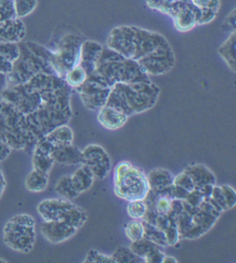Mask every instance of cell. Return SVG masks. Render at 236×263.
<instances>
[{
	"mask_svg": "<svg viewBox=\"0 0 236 263\" xmlns=\"http://www.w3.org/2000/svg\"><path fill=\"white\" fill-rule=\"evenodd\" d=\"M164 257H165V254L163 253L162 249H159V250H156V251L152 252L151 254H148L144 258V262L162 263Z\"/></svg>",
	"mask_w": 236,
	"mask_h": 263,
	"instance_id": "obj_45",
	"label": "cell"
},
{
	"mask_svg": "<svg viewBox=\"0 0 236 263\" xmlns=\"http://www.w3.org/2000/svg\"><path fill=\"white\" fill-rule=\"evenodd\" d=\"M128 118L125 113L109 105H104L97 114V120L100 125L111 131L121 129L127 122Z\"/></svg>",
	"mask_w": 236,
	"mask_h": 263,
	"instance_id": "obj_20",
	"label": "cell"
},
{
	"mask_svg": "<svg viewBox=\"0 0 236 263\" xmlns=\"http://www.w3.org/2000/svg\"><path fill=\"white\" fill-rule=\"evenodd\" d=\"M174 184H176V185H178L180 187H183L184 189L188 190L189 192L196 189V185H195L194 180L184 171L181 174H179L178 176H176L174 178Z\"/></svg>",
	"mask_w": 236,
	"mask_h": 263,
	"instance_id": "obj_41",
	"label": "cell"
},
{
	"mask_svg": "<svg viewBox=\"0 0 236 263\" xmlns=\"http://www.w3.org/2000/svg\"><path fill=\"white\" fill-rule=\"evenodd\" d=\"M143 221V224L145 227V236L144 238L150 240L152 242L156 243V244L160 245L161 247H166L167 246V240H166V236L164 234V232L161 230L159 227H157L154 224H151L147 221Z\"/></svg>",
	"mask_w": 236,
	"mask_h": 263,
	"instance_id": "obj_32",
	"label": "cell"
},
{
	"mask_svg": "<svg viewBox=\"0 0 236 263\" xmlns=\"http://www.w3.org/2000/svg\"><path fill=\"white\" fill-rule=\"evenodd\" d=\"M124 232L126 237L132 242L141 240L145 236V227L143 224V221L138 219H133L130 221L124 227Z\"/></svg>",
	"mask_w": 236,
	"mask_h": 263,
	"instance_id": "obj_34",
	"label": "cell"
},
{
	"mask_svg": "<svg viewBox=\"0 0 236 263\" xmlns=\"http://www.w3.org/2000/svg\"><path fill=\"white\" fill-rule=\"evenodd\" d=\"M107 47L139 63L149 76L167 73L175 66V55L169 42L156 31L137 27H117L108 36Z\"/></svg>",
	"mask_w": 236,
	"mask_h": 263,
	"instance_id": "obj_1",
	"label": "cell"
},
{
	"mask_svg": "<svg viewBox=\"0 0 236 263\" xmlns=\"http://www.w3.org/2000/svg\"><path fill=\"white\" fill-rule=\"evenodd\" d=\"M27 35V28L22 19L0 21V42L20 43Z\"/></svg>",
	"mask_w": 236,
	"mask_h": 263,
	"instance_id": "obj_19",
	"label": "cell"
},
{
	"mask_svg": "<svg viewBox=\"0 0 236 263\" xmlns=\"http://www.w3.org/2000/svg\"><path fill=\"white\" fill-rule=\"evenodd\" d=\"M224 212L211 197L204 198L199 205L198 212L192 216V226L182 239H197L208 232Z\"/></svg>",
	"mask_w": 236,
	"mask_h": 263,
	"instance_id": "obj_13",
	"label": "cell"
},
{
	"mask_svg": "<svg viewBox=\"0 0 236 263\" xmlns=\"http://www.w3.org/2000/svg\"><path fill=\"white\" fill-rule=\"evenodd\" d=\"M224 27L230 28L232 31L236 30V8L227 16V19L225 20Z\"/></svg>",
	"mask_w": 236,
	"mask_h": 263,
	"instance_id": "obj_48",
	"label": "cell"
},
{
	"mask_svg": "<svg viewBox=\"0 0 236 263\" xmlns=\"http://www.w3.org/2000/svg\"><path fill=\"white\" fill-rule=\"evenodd\" d=\"M52 156L55 160V163L63 166H77L85 164L83 151L74 144L55 148L52 152Z\"/></svg>",
	"mask_w": 236,
	"mask_h": 263,
	"instance_id": "obj_21",
	"label": "cell"
},
{
	"mask_svg": "<svg viewBox=\"0 0 236 263\" xmlns=\"http://www.w3.org/2000/svg\"><path fill=\"white\" fill-rule=\"evenodd\" d=\"M7 260H3V259H0V263H6Z\"/></svg>",
	"mask_w": 236,
	"mask_h": 263,
	"instance_id": "obj_53",
	"label": "cell"
},
{
	"mask_svg": "<svg viewBox=\"0 0 236 263\" xmlns=\"http://www.w3.org/2000/svg\"><path fill=\"white\" fill-rule=\"evenodd\" d=\"M43 138L49 141L54 148H59L73 144L74 133L72 129L66 124L55 128L54 130L48 133L47 135H45Z\"/></svg>",
	"mask_w": 236,
	"mask_h": 263,
	"instance_id": "obj_22",
	"label": "cell"
},
{
	"mask_svg": "<svg viewBox=\"0 0 236 263\" xmlns=\"http://www.w3.org/2000/svg\"><path fill=\"white\" fill-rule=\"evenodd\" d=\"M17 18L14 0H0V21Z\"/></svg>",
	"mask_w": 236,
	"mask_h": 263,
	"instance_id": "obj_38",
	"label": "cell"
},
{
	"mask_svg": "<svg viewBox=\"0 0 236 263\" xmlns=\"http://www.w3.org/2000/svg\"><path fill=\"white\" fill-rule=\"evenodd\" d=\"M172 198L173 199H178V200H185L186 197L189 194V191L184 189L183 187H180L176 184L172 185Z\"/></svg>",
	"mask_w": 236,
	"mask_h": 263,
	"instance_id": "obj_47",
	"label": "cell"
},
{
	"mask_svg": "<svg viewBox=\"0 0 236 263\" xmlns=\"http://www.w3.org/2000/svg\"><path fill=\"white\" fill-rule=\"evenodd\" d=\"M75 90L85 107L95 111L107 104L112 87L95 71L88 76L84 84Z\"/></svg>",
	"mask_w": 236,
	"mask_h": 263,
	"instance_id": "obj_12",
	"label": "cell"
},
{
	"mask_svg": "<svg viewBox=\"0 0 236 263\" xmlns=\"http://www.w3.org/2000/svg\"><path fill=\"white\" fill-rule=\"evenodd\" d=\"M103 48L102 44L93 40H85L83 42L81 46L79 65L85 69L88 76L95 72Z\"/></svg>",
	"mask_w": 236,
	"mask_h": 263,
	"instance_id": "obj_17",
	"label": "cell"
},
{
	"mask_svg": "<svg viewBox=\"0 0 236 263\" xmlns=\"http://www.w3.org/2000/svg\"><path fill=\"white\" fill-rule=\"evenodd\" d=\"M11 152H12V149L0 139V163L7 159L8 156L11 154Z\"/></svg>",
	"mask_w": 236,
	"mask_h": 263,
	"instance_id": "obj_49",
	"label": "cell"
},
{
	"mask_svg": "<svg viewBox=\"0 0 236 263\" xmlns=\"http://www.w3.org/2000/svg\"><path fill=\"white\" fill-rule=\"evenodd\" d=\"M163 262H177V260L174 258V257H172V256H166L165 255V257H164V259H163Z\"/></svg>",
	"mask_w": 236,
	"mask_h": 263,
	"instance_id": "obj_52",
	"label": "cell"
},
{
	"mask_svg": "<svg viewBox=\"0 0 236 263\" xmlns=\"http://www.w3.org/2000/svg\"><path fill=\"white\" fill-rule=\"evenodd\" d=\"M19 43L0 42V55L5 57L10 62L15 63L19 59Z\"/></svg>",
	"mask_w": 236,
	"mask_h": 263,
	"instance_id": "obj_37",
	"label": "cell"
},
{
	"mask_svg": "<svg viewBox=\"0 0 236 263\" xmlns=\"http://www.w3.org/2000/svg\"><path fill=\"white\" fill-rule=\"evenodd\" d=\"M43 93L29 82L8 86L0 94L1 99L13 104L25 115L34 112L43 101Z\"/></svg>",
	"mask_w": 236,
	"mask_h": 263,
	"instance_id": "obj_11",
	"label": "cell"
},
{
	"mask_svg": "<svg viewBox=\"0 0 236 263\" xmlns=\"http://www.w3.org/2000/svg\"><path fill=\"white\" fill-rule=\"evenodd\" d=\"M26 188L33 193H39L46 190L49 185V173L32 170L25 181Z\"/></svg>",
	"mask_w": 236,
	"mask_h": 263,
	"instance_id": "obj_26",
	"label": "cell"
},
{
	"mask_svg": "<svg viewBox=\"0 0 236 263\" xmlns=\"http://www.w3.org/2000/svg\"><path fill=\"white\" fill-rule=\"evenodd\" d=\"M37 212L44 221H63L78 229L84 226L89 216L85 209L63 198H51L41 201L38 204Z\"/></svg>",
	"mask_w": 236,
	"mask_h": 263,
	"instance_id": "obj_9",
	"label": "cell"
},
{
	"mask_svg": "<svg viewBox=\"0 0 236 263\" xmlns=\"http://www.w3.org/2000/svg\"><path fill=\"white\" fill-rule=\"evenodd\" d=\"M14 67V63L10 62L5 57L0 55V72L8 76Z\"/></svg>",
	"mask_w": 236,
	"mask_h": 263,
	"instance_id": "obj_46",
	"label": "cell"
},
{
	"mask_svg": "<svg viewBox=\"0 0 236 263\" xmlns=\"http://www.w3.org/2000/svg\"><path fill=\"white\" fill-rule=\"evenodd\" d=\"M78 230L79 229L74 226L58 220L44 221L40 226L41 234L51 244H60L66 242L77 234Z\"/></svg>",
	"mask_w": 236,
	"mask_h": 263,
	"instance_id": "obj_15",
	"label": "cell"
},
{
	"mask_svg": "<svg viewBox=\"0 0 236 263\" xmlns=\"http://www.w3.org/2000/svg\"><path fill=\"white\" fill-rule=\"evenodd\" d=\"M55 191L57 195L67 200H74L80 195L73 185L70 175L62 176L61 178L57 179L55 184Z\"/></svg>",
	"mask_w": 236,
	"mask_h": 263,
	"instance_id": "obj_29",
	"label": "cell"
},
{
	"mask_svg": "<svg viewBox=\"0 0 236 263\" xmlns=\"http://www.w3.org/2000/svg\"><path fill=\"white\" fill-rule=\"evenodd\" d=\"M55 165V160L53 158L52 154L41 151L37 147H33L32 152V168L38 170L41 172L50 173Z\"/></svg>",
	"mask_w": 236,
	"mask_h": 263,
	"instance_id": "obj_28",
	"label": "cell"
},
{
	"mask_svg": "<svg viewBox=\"0 0 236 263\" xmlns=\"http://www.w3.org/2000/svg\"><path fill=\"white\" fill-rule=\"evenodd\" d=\"M185 173H187L189 177L192 179L196 189H199L206 184H216V177L211 172V170L208 169L206 166L202 164H196L188 166L184 170Z\"/></svg>",
	"mask_w": 236,
	"mask_h": 263,
	"instance_id": "obj_23",
	"label": "cell"
},
{
	"mask_svg": "<svg viewBox=\"0 0 236 263\" xmlns=\"http://www.w3.org/2000/svg\"><path fill=\"white\" fill-rule=\"evenodd\" d=\"M115 263H137L144 262L141 257L137 256L131 250V248L119 247L112 254Z\"/></svg>",
	"mask_w": 236,
	"mask_h": 263,
	"instance_id": "obj_33",
	"label": "cell"
},
{
	"mask_svg": "<svg viewBox=\"0 0 236 263\" xmlns=\"http://www.w3.org/2000/svg\"><path fill=\"white\" fill-rule=\"evenodd\" d=\"M3 240L5 245L15 252L30 253L36 241L34 218L28 214L11 217L3 227Z\"/></svg>",
	"mask_w": 236,
	"mask_h": 263,
	"instance_id": "obj_8",
	"label": "cell"
},
{
	"mask_svg": "<svg viewBox=\"0 0 236 263\" xmlns=\"http://www.w3.org/2000/svg\"><path fill=\"white\" fill-rule=\"evenodd\" d=\"M85 40L79 35L68 33L60 38L53 51L52 66L57 76L65 79L67 72L79 65L81 46Z\"/></svg>",
	"mask_w": 236,
	"mask_h": 263,
	"instance_id": "obj_10",
	"label": "cell"
},
{
	"mask_svg": "<svg viewBox=\"0 0 236 263\" xmlns=\"http://www.w3.org/2000/svg\"><path fill=\"white\" fill-rule=\"evenodd\" d=\"M70 176H71L73 185L80 195L85 191H88L89 189H91L94 185L95 176L87 165H81V167L76 170L75 172Z\"/></svg>",
	"mask_w": 236,
	"mask_h": 263,
	"instance_id": "obj_25",
	"label": "cell"
},
{
	"mask_svg": "<svg viewBox=\"0 0 236 263\" xmlns=\"http://www.w3.org/2000/svg\"><path fill=\"white\" fill-rule=\"evenodd\" d=\"M5 187H6V180H5L2 171L0 169V198L2 196V194L4 193Z\"/></svg>",
	"mask_w": 236,
	"mask_h": 263,
	"instance_id": "obj_51",
	"label": "cell"
},
{
	"mask_svg": "<svg viewBox=\"0 0 236 263\" xmlns=\"http://www.w3.org/2000/svg\"><path fill=\"white\" fill-rule=\"evenodd\" d=\"M19 59L7 76L8 86L25 84L39 73L56 74L53 66V51L33 41L19 43Z\"/></svg>",
	"mask_w": 236,
	"mask_h": 263,
	"instance_id": "obj_4",
	"label": "cell"
},
{
	"mask_svg": "<svg viewBox=\"0 0 236 263\" xmlns=\"http://www.w3.org/2000/svg\"><path fill=\"white\" fill-rule=\"evenodd\" d=\"M95 72L113 87L117 83L150 82L148 76L136 61L126 59L109 47H104Z\"/></svg>",
	"mask_w": 236,
	"mask_h": 263,
	"instance_id": "obj_5",
	"label": "cell"
},
{
	"mask_svg": "<svg viewBox=\"0 0 236 263\" xmlns=\"http://www.w3.org/2000/svg\"><path fill=\"white\" fill-rule=\"evenodd\" d=\"M71 94L72 88L68 85L43 93L42 104L34 112L27 115L29 129L27 147L33 148L35 143L48 133L69 123L72 117Z\"/></svg>",
	"mask_w": 236,
	"mask_h": 263,
	"instance_id": "obj_2",
	"label": "cell"
},
{
	"mask_svg": "<svg viewBox=\"0 0 236 263\" xmlns=\"http://www.w3.org/2000/svg\"><path fill=\"white\" fill-rule=\"evenodd\" d=\"M85 164L93 172L95 179H106L112 170V159L99 144H89L83 149Z\"/></svg>",
	"mask_w": 236,
	"mask_h": 263,
	"instance_id": "obj_14",
	"label": "cell"
},
{
	"mask_svg": "<svg viewBox=\"0 0 236 263\" xmlns=\"http://www.w3.org/2000/svg\"><path fill=\"white\" fill-rule=\"evenodd\" d=\"M88 76H89L85 69L80 65H77L67 72L65 80L70 88L77 89L85 83Z\"/></svg>",
	"mask_w": 236,
	"mask_h": 263,
	"instance_id": "obj_31",
	"label": "cell"
},
{
	"mask_svg": "<svg viewBox=\"0 0 236 263\" xmlns=\"http://www.w3.org/2000/svg\"><path fill=\"white\" fill-rule=\"evenodd\" d=\"M130 248L134 254H136L137 256L141 257L143 260L148 254H151L152 252L159 250V249H163V247L156 244L146 238H143L141 240L136 241V242H132Z\"/></svg>",
	"mask_w": 236,
	"mask_h": 263,
	"instance_id": "obj_30",
	"label": "cell"
},
{
	"mask_svg": "<svg viewBox=\"0 0 236 263\" xmlns=\"http://www.w3.org/2000/svg\"><path fill=\"white\" fill-rule=\"evenodd\" d=\"M204 200V196L201 194L199 189H195L189 192L188 196L184 200L186 203H188L191 207L199 208L201 202Z\"/></svg>",
	"mask_w": 236,
	"mask_h": 263,
	"instance_id": "obj_44",
	"label": "cell"
},
{
	"mask_svg": "<svg viewBox=\"0 0 236 263\" xmlns=\"http://www.w3.org/2000/svg\"><path fill=\"white\" fill-rule=\"evenodd\" d=\"M151 188L143 170L127 161L120 162L114 171L115 194L127 202L145 200Z\"/></svg>",
	"mask_w": 236,
	"mask_h": 263,
	"instance_id": "obj_6",
	"label": "cell"
},
{
	"mask_svg": "<svg viewBox=\"0 0 236 263\" xmlns=\"http://www.w3.org/2000/svg\"><path fill=\"white\" fill-rule=\"evenodd\" d=\"M219 54L227 63L228 67L236 72V30H233L229 37L219 49Z\"/></svg>",
	"mask_w": 236,
	"mask_h": 263,
	"instance_id": "obj_27",
	"label": "cell"
},
{
	"mask_svg": "<svg viewBox=\"0 0 236 263\" xmlns=\"http://www.w3.org/2000/svg\"><path fill=\"white\" fill-rule=\"evenodd\" d=\"M17 18L23 19L30 15L37 7V0H14Z\"/></svg>",
	"mask_w": 236,
	"mask_h": 263,
	"instance_id": "obj_35",
	"label": "cell"
},
{
	"mask_svg": "<svg viewBox=\"0 0 236 263\" xmlns=\"http://www.w3.org/2000/svg\"><path fill=\"white\" fill-rule=\"evenodd\" d=\"M147 177H148L150 188L154 192H159L174 184L175 177H173V175L168 170L162 169V168L152 170Z\"/></svg>",
	"mask_w": 236,
	"mask_h": 263,
	"instance_id": "obj_24",
	"label": "cell"
},
{
	"mask_svg": "<svg viewBox=\"0 0 236 263\" xmlns=\"http://www.w3.org/2000/svg\"><path fill=\"white\" fill-rule=\"evenodd\" d=\"M126 211H127L128 216L133 219L142 220L147 214L148 206H147L145 200H136V201L128 202Z\"/></svg>",
	"mask_w": 236,
	"mask_h": 263,
	"instance_id": "obj_36",
	"label": "cell"
},
{
	"mask_svg": "<svg viewBox=\"0 0 236 263\" xmlns=\"http://www.w3.org/2000/svg\"><path fill=\"white\" fill-rule=\"evenodd\" d=\"M195 11L198 26L207 25L217 17L220 11V0H186Z\"/></svg>",
	"mask_w": 236,
	"mask_h": 263,
	"instance_id": "obj_18",
	"label": "cell"
},
{
	"mask_svg": "<svg viewBox=\"0 0 236 263\" xmlns=\"http://www.w3.org/2000/svg\"><path fill=\"white\" fill-rule=\"evenodd\" d=\"M211 198L215 201V203H216L218 206L221 208L224 212L228 210V209H227V202H226V199H225V196H224V193H223V190H222L221 186L214 185L213 190H212Z\"/></svg>",
	"mask_w": 236,
	"mask_h": 263,
	"instance_id": "obj_42",
	"label": "cell"
},
{
	"mask_svg": "<svg viewBox=\"0 0 236 263\" xmlns=\"http://www.w3.org/2000/svg\"><path fill=\"white\" fill-rule=\"evenodd\" d=\"M0 139L12 151L25 149L29 143L27 115L3 100L0 102Z\"/></svg>",
	"mask_w": 236,
	"mask_h": 263,
	"instance_id": "obj_7",
	"label": "cell"
},
{
	"mask_svg": "<svg viewBox=\"0 0 236 263\" xmlns=\"http://www.w3.org/2000/svg\"><path fill=\"white\" fill-rule=\"evenodd\" d=\"M161 89L152 81L114 85L107 104L125 113L128 117L145 112L157 104Z\"/></svg>",
	"mask_w": 236,
	"mask_h": 263,
	"instance_id": "obj_3",
	"label": "cell"
},
{
	"mask_svg": "<svg viewBox=\"0 0 236 263\" xmlns=\"http://www.w3.org/2000/svg\"><path fill=\"white\" fill-rule=\"evenodd\" d=\"M85 263H115L112 255L102 254L96 250H90L85 256Z\"/></svg>",
	"mask_w": 236,
	"mask_h": 263,
	"instance_id": "obj_40",
	"label": "cell"
},
{
	"mask_svg": "<svg viewBox=\"0 0 236 263\" xmlns=\"http://www.w3.org/2000/svg\"><path fill=\"white\" fill-rule=\"evenodd\" d=\"M224 196L227 202V209L231 210L236 206V191L229 185H223L221 186Z\"/></svg>",
	"mask_w": 236,
	"mask_h": 263,
	"instance_id": "obj_43",
	"label": "cell"
},
{
	"mask_svg": "<svg viewBox=\"0 0 236 263\" xmlns=\"http://www.w3.org/2000/svg\"><path fill=\"white\" fill-rule=\"evenodd\" d=\"M8 87V82H7V76L0 72V93Z\"/></svg>",
	"mask_w": 236,
	"mask_h": 263,
	"instance_id": "obj_50",
	"label": "cell"
},
{
	"mask_svg": "<svg viewBox=\"0 0 236 263\" xmlns=\"http://www.w3.org/2000/svg\"><path fill=\"white\" fill-rule=\"evenodd\" d=\"M182 0H146L149 8L157 10L163 14H167L170 8Z\"/></svg>",
	"mask_w": 236,
	"mask_h": 263,
	"instance_id": "obj_39",
	"label": "cell"
},
{
	"mask_svg": "<svg viewBox=\"0 0 236 263\" xmlns=\"http://www.w3.org/2000/svg\"><path fill=\"white\" fill-rule=\"evenodd\" d=\"M166 15L173 18L174 27L180 32H188L198 26L197 15L186 0L174 4Z\"/></svg>",
	"mask_w": 236,
	"mask_h": 263,
	"instance_id": "obj_16",
	"label": "cell"
}]
</instances>
